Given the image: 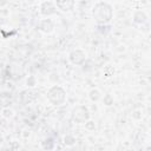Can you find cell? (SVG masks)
<instances>
[{"mask_svg":"<svg viewBox=\"0 0 151 151\" xmlns=\"http://www.w3.org/2000/svg\"><path fill=\"white\" fill-rule=\"evenodd\" d=\"M55 146V143L52 138H45L42 142H41V147L45 150V151H52Z\"/></svg>","mask_w":151,"mask_h":151,"instance_id":"9","label":"cell"},{"mask_svg":"<svg viewBox=\"0 0 151 151\" xmlns=\"http://www.w3.org/2000/svg\"><path fill=\"white\" fill-rule=\"evenodd\" d=\"M71 117L77 124H85L87 120H90V111L84 105H77L72 109Z\"/></svg>","mask_w":151,"mask_h":151,"instance_id":"3","label":"cell"},{"mask_svg":"<svg viewBox=\"0 0 151 151\" xmlns=\"http://www.w3.org/2000/svg\"><path fill=\"white\" fill-rule=\"evenodd\" d=\"M149 134H150V137H151V129L149 130Z\"/></svg>","mask_w":151,"mask_h":151,"instance_id":"17","label":"cell"},{"mask_svg":"<svg viewBox=\"0 0 151 151\" xmlns=\"http://www.w3.org/2000/svg\"><path fill=\"white\" fill-rule=\"evenodd\" d=\"M103 103L105 106H111L113 105V97L111 94H105L104 96V99H103Z\"/></svg>","mask_w":151,"mask_h":151,"instance_id":"14","label":"cell"},{"mask_svg":"<svg viewBox=\"0 0 151 151\" xmlns=\"http://www.w3.org/2000/svg\"><path fill=\"white\" fill-rule=\"evenodd\" d=\"M47 99L52 105H61L66 100V91L59 85H53L47 91Z\"/></svg>","mask_w":151,"mask_h":151,"instance_id":"2","label":"cell"},{"mask_svg":"<svg viewBox=\"0 0 151 151\" xmlns=\"http://www.w3.org/2000/svg\"><path fill=\"white\" fill-rule=\"evenodd\" d=\"M132 118H133L134 120H140V119L143 118V112H142L140 110H134V111L132 112Z\"/></svg>","mask_w":151,"mask_h":151,"instance_id":"15","label":"cell"},{"mask_svg":"<svg viewBox=\"0 0 151 151\" xmlns=\"http://www.w3.org/2000/svg\"><path fill=\"white\" fill-rule=\"evenodd\" d=\"M76 137L74 136H72V134H66L65 137H64V144L66 145V146H73L74 144H76Z\"/></svg>","mask_w":151,"mask_h":151,"instance_id":"11","label":"cell"},{"mask_svg":"<svg viewBox=\"0 0 151 151\" xmlns=\"http://www.w3.org/2000/svg\"><path fill=\"white\" fill-rule=\"evenodd\" d=\"M57 12V6L55 2L52 1H44L40 5V13L45 17H50Z\"/></svg>","mask_w":151,"mask_h":151,"instance_id":"5","label":"cell"},{"mask_svg":"<svg viewBox=\"0 0 151 151\" xmlns=\"http://www.w3.org/2000/svg\"><path fill=\"white\" fill-rule=\"evenodd\" d=\"M13 114H14V112H13V110H11L9 107H4V109L1 110V116H2L4 118H6V119H9L11 117H13Z\"/></svg>","mask_w":151,"mask_h":151,"instance_id":"12","label":"cell"},{"mask_svg":"<svg viewBox=\"0 0 151 151\" xmlns=\"http://www.w3.org/2000/svg\"><path fill=\"white\" fill-rule=\"evenodd\" d=\"M132 20L134 24H138V25H142V24H145L147 21V15L144 11L142 9H137L133 12L132 14Z\"/></svg>","mask_w":151,"mask_h":151,"instance_id":"8","label":"cell"},{"mask_svg":"<svg viewBox=\"0 0 151 151\" xmlns=\"http://www.w3.org/2000/svg\"><path fill=\"white\" fill-rule=\"evenodd\" d=\"M92 17L99 25L109 24L113 18V8L109 2L99 1L92 7Z\"/></svg>","mask_w":151,"mask_h":151,"instance_id":"1","label":"cell"},{"mask_svg":"<svg viewBox=\"0 0 151 151\" xmlns=\"http://www.w3.org/2000/svg\"><path fill=\"white\" fill-rule=\"evenodd\" d=\"M85 129H87V130H90V131L94 130V129H96L94 122H93V120H87V122L85 123Z\"/></svg>","mask_w":151,"mask_h":151,"instance_id":"16","label":"cell"},{"mask_svg":"<svg viewBox=\"0 0 151 151\" xmlns=\"http://www.w3.org/2000/svg\"><path fill=\"white\" fill-rule=\"evenodd\" d=\"M39 29L45 33V34H50L53 32L54 29V22L52 19L47 18V19H42L40 22H39Z\"/></svg>","mask_w":151,"mask_h":151,"instance_id":"6","label":"cell"},{"mask_svg":"<svg viewBox=\"0 0 151 151\" xmlns=\"http://www.w3.org/2000/svg\"><path fill=\"white\" fill-rule=\"evenodd\" d=\"M88 98L93 103H97L101 99V92L98 90V88H92L90 92H88Z\"/></svg>","mask_w":151,"mask_h":151,"instance_id":"10","label":"cell"},{"mask_svg":"<svg viewBox=\"0 0 151 151\" xmlns=\"http://www.w3.org/2000/svg\"><path fill=\"white\" fill-rule=\"evenodd\" d=\"M68 60L71 61V64L73 65H77V66H80L85 63L86 60V53L85 51L80 50V48H77V50H73L70 52L68 54Z\"/></svg>","mask_w":151,"mask_h":151,"instance_id":"4","label":"cell"},{"mask_svg":"<svg viewBox=\"0 0 151 151\" xmlns=\"http://www.w3.org/2000/svg\"><path fill=\"white\" fill-rule=\"evenodd\" d=\"M37 78L34 76H28L27 79H26V86L27 87H34L37 85Z\"/></svg>","mask_w":151,"mask_h":151,"instance_id":"13","label":"cell"},{"mask_svg":"<svg viewBox=\"0 0 151 151\" xmlns=\"http://www.w3.org/2000/svg\"><path fill=\"white\" fill-rule=\"evenodd\" d=\"M55 6L61 12H70V11H72L74 8L76 2L73 0H57L55 1Z\"/></svg>","mask_w":151,"mask_h":151,"instance_id":"7","label":"cell"}]
</instances>
